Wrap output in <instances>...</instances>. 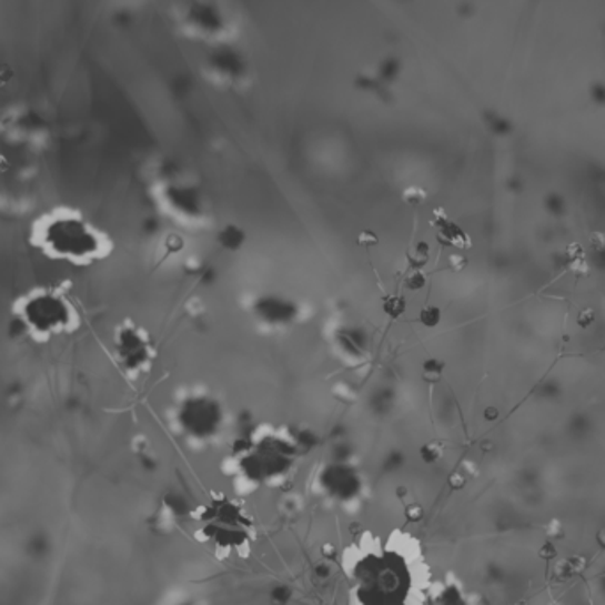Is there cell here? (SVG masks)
<instances>
[{"label":"cell","instance_id":"cell-1","mask_svg":"<svg viewBox=\"0 0 605 605\" xmlns=\"http://www.w3.org/2000/svg\"><path fill=\"white\" fill-rule=\"evenodd\" d=\"M357 597L365 605H404L410 572L395 554L366 557L357 568Z\"/></svg>","mask_w":605,"mask_h":605},{"label":"cell","instance_id":"cell-2","mask_svg":"<svg viewBox=\"0 0 605 605\" xmlns=\"http://www.w3.org/2000/svg\"><path fill=\"white\" fill-rule=\"evenodd\" d=\"M49 241L59 253L85 255L97 243L92 240L88 229L79 222H59L50 229Z\"/></svg>","mask_w":605,"mask_h":605},{"label":"cell","instance_id":"cell-3","mask_svg":"<svg viewBox=\"0 0 605 605\" xmlns=\"http://www.w3.org/2000/svg\"><path fill=\"white\" fill-rule=\"evenodd\" d=\"M32 309H34V319H40L43 315V319L38 321V324L49 326V324H57L61 321L62 309L57 305V301L43 300L40 303H36Z\"/></svg>","mask_w":605,"mask_h":605}]
</instances>
